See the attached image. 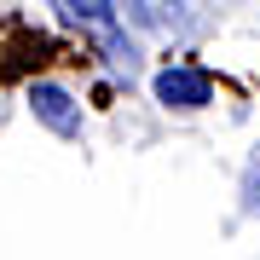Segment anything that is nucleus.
Masks as SVG:
<instances>
[{
    "instance_id": "obj_1",
    "label": "nucleus",
    "mask_w": 260,
    "mask_h": 260,
    "mask_svg": "<svg viewBox=\"0 0 260 260\" xmlns=\"http://www.w3.org/2000/svg\"><path fill=\"white\" fill-rule=\"evenodd\" d=\"M58 6V18H64L70 29H81L87 41L99 47V58L110 70H127L133 75V41H127V23H121V12H116V0H52Z\"/></svg>"
},
{
    "instance_id": "obj_2",
    "label": "nucleus",
    "mask_w": 260,
    "mask_h": 260,
    "mask_svg": "<svg viewBox=\"0 0 260 260\" xmlns=\"http://www.w3.org/2000/svg\"><path fill=\"white\" fill-rule=\"evenodd\" d=\"M29 110H35V121L47 133H58V139H81V104H75L58 81H35V87H29Z\"/></svg>"
},
{
    "instance_id": "obj_3",
    "label": "nucleus",
    "mask_w": 260,
    "mask_h": 260,
    "mask_svg": "<svg viewBox=\"0 0 260 260\" xmlns=\"http://www.w3.org/2000/svg\"><path fill=\"white\" fill-rule=\"evenodd\" d=\"M156 99L168 104V110H203V104L214 99V75L197 70V64H168L156 75Z\"/></svg>"
},
{
    "instance_id": "obj_4",
    "label": "nucleus",
    "mask_w": 260,
    "mask_h": 260,
    "mask_svg": "<svg viewBox=\"0 0 260 260\" xmlns=\"http://www.w3.org/2000/svg\"><path fill=\"white\" fill-rule=\"evenodd\" d=\"M121 18L139 29H156V35H191L197 29L191 0H121Z\"/></svg>"
},
{
    "instance_id": "obj_5",
    "label": "nucleus",
    "mask_w": 260,
    "mask_h": 260,
    "mask_svg": "<svg viewBox=\"0 0 260 260\" xmlns=\"http://www.w3.org/2000/svg\"><path fill=\"white\" fill-rule=\"evenodd\" d=\"M243 214H260V150L243 168Z\"/></svg>"
}]
</instances>
